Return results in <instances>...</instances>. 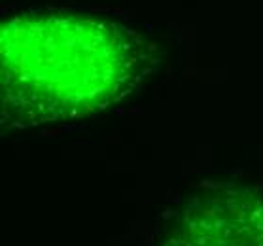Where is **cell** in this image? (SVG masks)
<instances>
[{
    "mask_svg": "<svg viewBox=\"0 0 263 246\" xmlns=\"http://www.w3.org/2000/svg\"><path fill=\"white\" fill-rule=\"evenodd\" d=\"M152 49L114 19L25 13L0 30L2 121L34 127L87 118L131 93Z\"/></svg>",
    "mask_w": 263,
    "mask_h": 246,
    "instance_id": "6da1fadb",
    "label": "cell"
},
{
    "mask_svg": "<svg viewBox=\"0 0 263 246\" xmlns=\"http://www.w3.org/2000/svg\"><path fill=\"white\" fill-rule=\"evenodd\" d=\"M161 246H263V199L250 190H214L174 214Z\"/></svg>",
    "mask_w": 263,
    "mask_h": 246,
    "instance_id": "7a4b0ae2",
    "label": "cell"
}]
</instances>
